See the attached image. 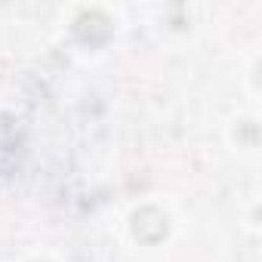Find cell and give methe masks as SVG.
<instances>
[{
  "label": "cell",
  "instance_id": "1",
  "mask_svg": "<svg viewBox=\"0 0 262 262\" xmlns=\"http://www.w3.org/2000/svg\"><path fill=\"white\" fill-rule=\"evenodd\" d=\"M133 234L142 244H161L170 234V219L158 207H142L133 213Z\"/></svg>",
  "mask_w": 262,
  "mask_h": 262
},
{
  "label": "cell",
  "instance_id": "2",
  "mask_svg": "<svg viewBox=\"0 0 262 262\" xmlns=\"http://www.w3.org/2000/svg\"><path fill=\"white\" fill-rule=\"evenodd\" d=\"M74 37L86 47H102L111 37V19L99 10H83L74 19Z\"/></svg>",
  "mask_w": 262,
  "mask_h": 262
},
{
  "label": "cell",
  "instance_id": "3",
  "mask_svg": "<svg viewBox=\"0 0 262 262\" xmlns=\"http://www.w3.org/2000/svg\"><path fill=\"white\" fill-rule=\"evenodd\" d=\"M244 139H247L250 145H256V126H253V123H247V126H244Z\"/></svg>",
  "mask_w": 262,
  "mask_h": 262
}]
</instances>
